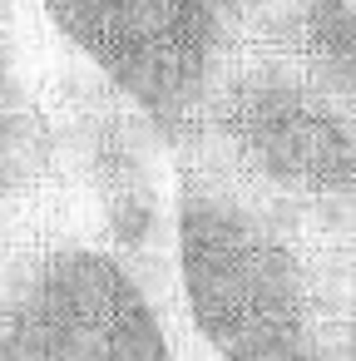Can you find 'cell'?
Listing matches in <instances>:
<instances>
[{
  "instance_id": "obj_7",
  "label": "cell",
  "mask_w": 356,
  "mask_h": 361,
  "mask_svg": "<svg viewBox=\"0 0 356 361\" xmlns=\"http://www.w3.org/2000/svg\"><path fill=\"white\" fill-rule=\"evenodd\" d=\"M267 35L356 104V0H277Z\"/></svg>"
},
{
  "instance_id": "obj_1",
  "label": "cell",
  "mask_w": 356,
  "mask_h": 361,
  "mask_svg": "<svg viewBox=\"0 0 356 361\" xmlns=\"http://www.w3.org/2000/svg\"><path fill=\"white\" fill-rule=\"evenodd\" d=\"M356 243H336L188 154L173 188L183 307L218 361H331V307Z\"/></svg>"
},
{
  "instance_id": "obj_4",
  "label": "cell",
  "mask_w": 356,
  "mask_h": 361,
  "mask_svg": "<svg viewBox=\"0 0 356 361\" xmlns=\"http://www.w3.org/2000/svg\"><path fill=\"white\" fill-rule=\"evenodd\" d=\"M0 361H173V346L119 252L40 243L0 267Z\"/></svg>"
},
{
  "instance_id": "obj_2",
  "label": "cell",
  "mask_w": 356,
  "mask_h": 361,
  "mask_svg": "<svg viewBox=\"0 0 356 361\" xmlns=\"http://www.w3.org/2000/svg\"><path fill=\"white\" fill-rule=\"evenodd\" d=\"M183 154L218 164L317 233L356 243V104L272 35L228 70Z\"/></svg>"
},
{
  "instance_id": "obj_6",
  "label": "cell",
  "mask_w": 356,
  "mask_h": 361,
  "mask_svg": "<svg viewBox=\"0 0 356 361\" xmlns=\"http://www.w3.org/2000/svg\"><path fill=\"white\" fill-rule=\"evenodd\" d=\"M60 164L65 134L40 99L20 16L11 0H0V208H25L45 198Z\"/></svg>"
},
{
  "instance_id": "obj_3",
  "label": "cell",
  "mask_w": 356,
  "mask_h": 361,
  "mask_svg": "<svg viewBox=\"0 0 356 361\" xmlns=\"http://www.w3.org/2000/svg\"><path fill=\"white\" fill-rule=\"evenodd\" d=\"M277 0H45L55 30L183 149L228 70L267 40Z\"/></svg>"
},
{
  "instance_id": "obj_5",
  "label": "cell",
  "mask_w": 356,
  "mask_h": 361,
  "mask_svg": "<svg viewBox=\"0 0 356 361\" xmlns=\"http://www.w3.org/2000/svg\"><path fill=\"white\" fill-rule=\"evenodd\" d=\"M149 119L124 94H85L75 99L70 144L80 154V173L99 208L104 238L124 262H159L164 238H173V218L164 208V188L154 173V154L144 139Z\"/></svg>"
}]
</instances>
